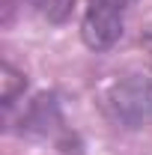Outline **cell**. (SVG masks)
<instances>
[{"mask_svg": "<svg viewBox=\"0 0 152 155\" xmlns=\"http://www.w3.org/2000/svg\"><path fill=\"white\" fill-rule=\"evenodd\" d=\"M128 6H131V0H90L84 21H81V36L87 42V48H93V51L114 48L122 36Z\"/></svg>", "mask_w": 152, "mask_h": 155, "instance_id": "obj_1", "label": "cell"}, {"mask_svg": "<svg viewBox=\"0 0 152 155\" xmlns=\"http://www.w3.org/2000/svg\"><path fill=\"white\" fill-rule=\"evenodd\" d=\"M107 110L116 122L128 128H143L152 125V84L143 78H128L116 84L104 98Z\"/></svg>", "mask_w": 152, "mask_h": 155, "instance_id": "obj_2", "label": "cell"}, {"mask_svg": "<svg viewBox=\"0 0 152 155\" xmlns=\"http://www.w3.org/2000/svg\"><path fill=\"white\" fill-rule=\"evenodd\" d=\"M30 6H33L45 21H51V24H63V21L72 15L75 0H30Z\"/></svg>", "mask_w": 152, "mask_h": 155, "instance_id": "obj_3", "label": "cell"}, {"mask_svg": "<svg viewBox=\"0 0 152 155\" xmlns=\"http://www.w3.org/2000/svg\"><path fill=\"white\" fill-rule=\"evenodd\" d=\"M3 104H12L15 96H18V90H24V75H18L9 63L3 66Z\"/></svg>", "mask_w": 152, "mask_h": 155, "instance_id": "obj_4", "label": "cell"}]
</instances>
